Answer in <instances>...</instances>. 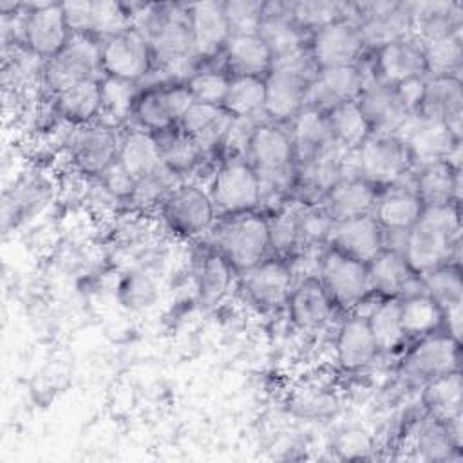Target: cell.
<instances>
[{"label": "cell", "mask_w": 463, "mask_h": 463, "mask_svg": "<svg viewBox=\"0 0 463 463\" xmlns=\"http://www.w3.org/2000/svg\"><path fill=\"white\" fill-rule=\"evenodd\" d=\"M336 309L354 311L369 295L367 262L353 259L331 246L318 253L317 273Z\"/></svg>", "instance_id": "obj_7"}, {"label": "cell", "mask_w": 463, "mask_h": 463, "mask_svg": "<svg viewBox=\"0 0 463 463\" xmlns=\"http://www.w3.org/2000/svg\"><path fill=\"white\" fill-rule=\"evenodd\" d=\"M335 353L338 365L345 371H360L374 362V358L380 354L364 313L349 311V315L340 322L335 340Z\"/></svg>", "instance_id": "obj_27"}, {"label": "cell", "mask_w": 463, "mask_h": 463, "mask_svg": "<svg viewBox=\"0 0 463 463\" xmlns=\"http://www.w3.org/2000/svg\"><path fill=\"white\" fill-rule=\"evenodd\" d=\"M309 52L317 69L360 63L367 51L358 24L349 18H338L309 36Z\"/></svg>", "instance_id": "obj_16"}, {"label": "cell", "mask_w": 463, "mask_h": 463, "mask_svg": "<svg viewBox=\"0 0 463 463\" xmlns=\"http://www.w3.org/2000/svg\"><path fill=\"white\" fill-rule=\"evenodd\" d=\"M412 188L425 208L459 204L461 168L447 159L420 165L412 172Z\"/></svg>", "instance_id": "obj_26"}, {"label": "cell", "mask_w": 463, "mask_h": 463, "mask_svg": "<svg viewBox=\"0 0 463 463\" xmlns=\"http://www.w3.org/2000/svg\"><path fill=\"white\" fill-rule=\"evenodd\" d=\"M369 295L374 298L407 297L423 291L420 277H416L396 248H383L367 262Z\"/></svg>", "instance_id": "obj_23"}, {"label": "cell", "mask_w": 463, "mask_h": 463, "mask_svg": "<svg viewBox=\"0 0 463 463\" xmlns=\"http://www.w3.org/2000/svg\"><path fill=\"white\" fill-rule=\"evenodd\" d=\"M293 143V154H295V165L307 163L333 146H338L333 141L326 112L304 107L302 112L288 125Z\"/></svg>", "instance_id": "obj_35"}, {"label": "cell", "mask_w": 463, "mask_h": 463, "mask_svg": "<svg viewBox=\"0 0 463 463\" xmlns=\"http://www.w3.org/2000/svg\"><path fill=\"white\" fill-rule=\"evenodd\" d=\"M101 76L141 85L154 72L150 42L134 25L105 38L99 43Z\"/></svg>", "instance_id": "obj_8"}, {"label": "cell", "mask_w": 463, "mask_h": 463, "mask_svg": "<svg viewBox=\"0 0 463 463\" xmlns=\"http://www.w3.org/2000/svg\"><path fill=\"white\" fill-rule=\"evenodd\" d=\"M235 269L215 248L208 246L194 268V288L201 306L213 307L224 300L232 289Z\"/></svg>", "instance_id": "obj_36"}, {"label": "cell", "mask_w": 463, "mask_h": 463, "mask_svg": "<svg viewBox=\"0 0 463 463\" xmlns=\"http://www.w3.org/2000/svg\"><path fill=\"white\" fill-rule=\"evenodd\" d=\"M373 83L398 85L411 78L427 76L421 43L414 36L396 40L365 56Z\"/></svg>", "instance_id": "obj_19"}, {"label": "cell", "mask_w": 463, "mask_h": 463, "mask_svg": "<svg viewBox=\"0 0 463 463\" xmlns=\"http://www.w3.org/2000/svg\"><path fill=\"white\" fill-rule=\"evenodd\" d=\"M336 398L335 394H329L326 389H302L295 394L291 405L298 416L309 418V420H322L335 412L336 409Z\"/></svg>", "instance_id": "obj_55"}, {"label": "cell", "mask_w": 463, "mask_h": 463, "mask_svg": "<svg viewBox=\"0 0 463 463\" xmlns=\"http://www.w3.org/2000/svg\"><path fill=\"white\" fill-rule=\"evenodd\" d=\"M118 163L137 181L143 175L152 174L161 165L159 145L154 134L139 128L130 127L128 130L121 132L119 148H118Z\"/></svg>", "instance_id": "obj_40"}, {"label": "cell", "mask_w": 463, "mask_h": 463, "mask_svg": "<svg viewBox=\"0 0 463 463\" xmlns=\"http://www.w3.org/2000/svg\"><path fill=\"white\" fill-rule=\"evenodd\" d=\"M420 402L425 414L438 420H449L463 414L461 369L434 376L421 383Z\"/></svg>", "instance_id": "obj_39"}, {"label": "cell", "mask_w": 463, "mask_h": 463, "mask_svg": "<svg viewBox=\"0 0 463 463\" xmlns=\"http://www.w3.org/2000/svg\"><path fill=\"white\" fill-rule=\"evenodd\" d=\"M288 317L291 324L304 333H315L329 324L335 313V304L329 298L320 279L306 275L297 280L289 291L286 302Z\"/></svg>", "instance_id": "obj_22"}, {"label": "cell", "mask_w": 463, "mask_h": 463, "mask_svg": "<svg viewBox=\"0 0 463 463\" xmlns=\"http://www.w3.org/2000/svg\"><path fill=\"white\" fill-rule=\"evenodd\" d=\"M184 85L194 99V103L203 105H221L224 103L230 76L221 69L215 67H197L186 80Z\"/></svg>", "instance_id": "obj_53"}, {"label": "cell", "mask_w": 463, "mask_h": 463, "mask_svg": "<svg viewBox=\"0 0 463 463\" xmlns=\"http://www.w3.org/2000/svg\"><path fill=\"white\" fill-rule=\"evenodd\" d=\"M459 365L461 342L439 329L414 340L400 362V373L405 380L421 385L434 376L459 371Z\"/></svg>", "instance_id": "obj_14"}, {"label": "cell", "mask_w": 463, "mask_h": 463, "mask_svg": "<svg viewBox=\"0 0 463 463\" xmlns=\"http://www.w3.org/2000/svg\"><path fill=\"white\" fill-rule=\"evenodd\" d=\"M65 128L63 150L72 172L81 179H98L118 159L119 128H112L101 121Z\"/></svg>", "instance_id": "obj_6"}, {"label": "cell", "mask_w": 463, "mask_h": 463, "mask_svg": "<svg viewBox=\"0 0 463 463\" xmlns=\"http://www.w3.org/2000/svg\"><path fill=\"white\" fill-rule=\"evenodd\" d=\"M288 11L291 20L306 33L313 34L320 27L349 16L351 18V2H326V0H304V2H288Z\"/></svg>", "instance_id": "obj_50"}, {"label": "cell", "mask_w": 463, "mask_h": 463, "mask_svg": "<svg viewBox=\"0 0 463 463\" xmlns=\"http://www.w3.org/2000/svg\"><path fill=\"white\" fill-rule=\"evenodd\" d=\"M414 450L418 452V458L430 461L461 458V447L452 441L445 420H438L429 414H425L418 425L414 434Z\"/></svg>", "instance_id": "obj_45"}, {"label": "cell", "mask_w": 463, "mask_h": 463, "mask_svg": "<svg viewBox=\"0 0 463 463\" xmlns=\"http://www.w3.org/2000/svg\"><path fill=\"white\" fill-rule=\"evenodd\" d=\"M313 78L315 74L306 71L275 65L264 78V119L279 125H289L306 107L307 87Z\"/></svg>", "instance_id": "obj_17"}, {"label": "cell", "mask_w": 463, "mask_h": 463, "mask_svg": "<svg viewBox=\"0 0 463 463\" xmlns=\"http://www.w3.org/2000/svg\"><path fill=\"white\" fill-rule=\"evenodd\" d=\"M116 298L123 309L141 313L154 307L157 302L159 284L146 269L132 268L121 275L116 288Z\"/></svg>", "instance_id": "obj_46"}, {"label": "cell", "mask_w": 463, "mask_h": 463, "mask_svg": "<svg viewBox=\"0 0 463 463\" xmlns=\"http://www.w3.org/2000/svg\"><path fill=\"white\" fill-rule=\"evenodd\" d=\"M364 118L373 134H398L411 114L396 94L394 87L383 83H371L356 99Z\"/></svg>", "instance_id": "obj_29"}, {"label": "cell", "mask_w": 463, "mask_h": 463, "mask_svg": "<svg viewBox=\"0 0 463 463\" xmlns=\"http://www.w3.org/2000/svg\"><path fill=\"white\" fill-rule=\"evenodd\" d=\"M266 81L259 76H230L224 110L232 118H262Z\"/></svg>", "instance_id": "obj_43"}, {"label": "cell", "mask_w": 463, "mask_h": 463, "mask_svg": "<svg viewBox=\"0 0 463 463\" xmlns=\"http://www.w3.org/2000/svg\"><path fill=\"white\" fill-rule=\"evenodd\" d=\"M351 18L360 27L367 52L412 36V2H351Z\"/></svg>", "instance_id": "obj_11"}, {"label": "cell", "mask_w": 463, "mask_h": 463, "mask_svg": "<svg viewBox=\"0 0 463 463\" xmlns=\"http://www.w3.org/2000/svg\"><path fill=\"white\" fill-rule=\"evenodd\" d=\"M418 116L445 123L463 137V83L459 76H427Z\"/></svg>", "instance_id": "obj_24"}, {"label": "cell", "mask_w": 463, "mask_h": 463, "mask_svg": "<svg viewBox=\"0 0 463 463\" xmlns=\"http://www.w3.org/2000/svg\"><path fill=\"white\" fill-rule=\"evenodd\" d=\"M181 183L179 177H175L172 172H168L165 166H159L148 175H143L136 181L134 192L130 199L127 201V206L136 212H146V210H157L159 204L166 199V195Z\"/></svg>", "instance_id": "obj_52"}, {"label": "cell", "mask_w": 463, "mask_h": 463, "mask_svg": "<svg viewBox=\"0 0 463 463\" xmlns=\"http://www.w3.org/2000/svg\"><path fill=\"white\" fill-rule=\"evenodd\" d=\"M441 320V307L425 291L402 298V326L405 338L416 340L434 331H439Z\"/></svg>", "instance_id": "obj_44"}, {"label": "cell", "mask_w": 463, "mask_h": 463, "mask_svg": "<svg viewBox=\"0 0 463 463\" xmlns=\"http://www.w3.org/2000/svg\"><path fill=\"white\" fill-rule=\"evenodd\" d=\"M72 33L67 25L63 7L58 2L22 4L20 11V45L36 58L47 61L61 52Z\"/></svg>", "instance_id": "obj_10"}, {"label": "cell", "mask_w": 463, "mask_h": 463, "mask_svg": "<svg viewBox=\"0 0 463 463\" xmlns=\"http://www.w3.org/2000/svg\"><path fill=\"white\" fill-rule=\"evenodd\" d=\"M333 141L342 150L358 148L373 132L356 101L342 103L326 112Z\"/></svg>", "instance_id": "obj_42"}, {"label": "cell", "mask_w": 463, "mask_h": 463, "mask_svg": "<svg viewBox=\"0 0 463 463\" xmlns=\"http://www.w3.org/2000/svg\"><path fill=\"white\" fill-rule=\"evenodd\" d=\"M154 137L159 145L161 165L181 181H186L188 175L195 174L208 157L192 137L179 130V127L156 134Z\"/></svg>", "instance_id": "obj_38"}, {"label": "cell", "mask_w": 463, "mask_h": 463, "mask_svg": "<svg viewBox=\"0 0 463 463\" xmlns=\"http://www.w3.org/2000/svg\"><path fill=\"white\" fill-rule=\"evenodd\" d=\"M257 34L268 43L275 63L304 51L309 43V34L291 20L288 2H264L262 22Z\"/></svg>", "instance_id": "obj_28"}, {"label": "cell", "mask_w": 463, "mask_h": 463, "mask_svg": "<svg viewBox=\"0 0 463 463\" xmlns=\"http://www.w3.org/2000/svg\"><path fill=\"white\" fill-rule=\"evenodd\" d=\"M371 83V72L365 58L354 65L320 69L309 81L306 107L327 112L336 105L356 101Z\"/></svg>", "instance_id": "obj_15"}, {"label": "cell", "mask_w": 463, "mask_h": 463, "mask_svg": "<svg viewBox=\"0 0 463 463\" xmlns=\"http://www.w3.org/2000/svg\"><path fill=\"white\" fill-rule=\"evenodd\" d=\"M98 181L121 203L127 204V201L130 199L134 186H136V179L118 163V159L98 177Z\"/></svg>", "instance_id": "obj_56"}, {"label": "cell", "mask_w": 463, "mask_h": 463, "mask_svg": "<svg viewBox=\"0 0 463 463\" xmlns=\"http://www.w3.org/2000/svg\"><path fill=\"white\" fill-rule=\"evenodd\" d=\"M217 219L255 212L260 206V175L246 157H226L213 170L208 184Z\"/></svg>", "instance_id": "obj_5"}, {"label": "cell", "mask_w": 463, "mask_h": 463, "mask_svg": "<svg viewBox=\"0 0 463 463\" xmlns=\"http://www.w3.org/2000/svg\"><path fill=\"white\" fill-rule=\"evenodd\" d=\"M54 116L63 127H85L101 116V78L78 83L51 98Z\"/></svg>", "instance_id": "obj_31"}, {"label": "cell", "mask_w": 463, "mask_h": 463, "mask_svg": "<svg viewBox=\"0 0 463 463\" xmlns=\"http://www.w3.org/2000/svg\"><path fill=\"white\" fill-rule=\"evenodd\" d=\"M224 13L232 36L255 34L262 22L264 2L257 0H228L224 2Z\"/></svg>", "instance_id": "obj_54"}, {"label": "cell", "mask_w": 463, "mask_h": 463, "mask_svg": "<svg viewBox=\"0 0 463 463\" xmlns=\"http://www.w3.org/2000/svg\"><path fill=\"white\" fill-rule=\"evenodd\" d=\"M298 213L300 203L291 201L282 210L268 215L271 255L289 260L298 253Z\"/></svg>", "instance_id": "obj_51"}, {"label": "cell", "mask_w": 463, "mask_h": 463, "mask_svg": "<svg viewBox=\"0 0 463 463\" xmlns=\"http://www.w3.org/2000/svg\"><path fill=\"white\" fill-rule=\"evenodd\" d=\"M139 85L101 76V116L99 121L119 128L128 118H132L134 101L137 98Z\"/></svg>", "instance_id": "obj_48"}, {"label": "cell", "mask_w": 463, "mask_h": 463, "mask_svg": "<svg viewBox=\"0 0 463 463\" xmlns=\"http://www.w3.org/2000/svg\"><path fill=\"white\" fill-rule=\"evenodd\" d=\"M414 161L407 145L394 134H371L344 156V177H360L380 194L411 183Z\"/></svg>", "instance_id": "obj_2"}, {"label": "cell", "mask_w": 463, "mask_h": 463, "mask_svg": "<svg viewBox=\"0 0 463 463\" xmlns=\"http://www.w3.org/2000/svg\"><path fill=\"white\" fill-rule=\"evenodd\" d=\"M427 76H459L463 69V33L421 43Z\"/></svg>", "instance_id": "obj_47"}, {"label": "cell", "mask_w": 463, "mask_h": 463, "mask_svg": "<svg viewBox=\"0 0 463 463\" xmlns=\"http://www.w3.org/2000/svg\"><path fill=\"white\" fill-rule=\"evenodd\" d=\"M380 192L360 177L340 179L322 199L320 206L333 222L373 213Z\"/></svg>", "instance_id": "obj_34"}, {"label": "cell", "mask_w": 463, "mask_h": 463, "mask_svg": "<svg viewBox=\"0 0 463 463\" xmlns=\"http://www.w3.org/2000/svg\"><path fill=\"white\" fill-rule=\"evenodd\" d=\"M441 331H445L454 340L461 342V331H463V304H456L452 307L443 309V320H441Z\"/></svg>", "instance_id": "obj_57"}, {"label": "cell", "mask_w": 463, "mask_h": 463, "mask_svg": "<svg viewBox=\"0 0 463 463\" xmlns=\"http://www.w3.org/2000/svg\"><path fill=\"white\" fill-rule=\"evenodd\" d=\"M371 333L376 340L378 351L392 353L396 351L407 338L402 326V298L387 297L376 298L371 311L365 315Z\"/></svg>", "instance_id": "obj_41"}, {"label": "cell", "mask_w": 463, "mask_h": 463, "mask_svg": "<svg viewBox=\"0 0 463 463\" xmlns=\"http://www.w3.org/2000/svg\"><path fill=\"white\" fill-rule=\"evenodd\" d=\"M293 284L291 262L275 255H268L259 264L241 273L244 300L259 313H273L286 307Z\"/></svg>", "instance_id": "obj_13"}, {"label": "cell", "mask_w": 463, "mask_h": 463, "mask_svg": "<svg viewBox=\"0 0 463 463\" xmlns=\"http://www.w3.org/2000/svg\"><path fill=\"white\" fill-rule=\"evenodd\" d=\"M210 232H213L212 248L222 253L237 275L271 255L269 221L259 210L219 217Z\"/></svg>", "instance_id": "obj_3"}, {"label": "cell", "mask_w": 463, "mask_h": 463, "mask_svg": "<svg viewBox=\"0 0 463 463\" xmlns=\"http://www.w3.org/2000/svg\"><path fill=\"white\" fill-rule=\"evenodd\" d=\"M186 20L192 31L199 67L204 65V61L222 56L232 38L224 2L210 0L186 4Z\"/></svg>", "instance_id": "obj_21"}, {"label": "cell", "mask_w": 463, "mask_h": 463, "mask_svg": "<svg viewBox=\"0 0 463 463\" xmlns=\"http://www.w3.org/2000/svg\"><path fill=\"white\" fill-rule=\"evenodd\" d=\"M326 246H331L362 262H369L385 248L383 230L373 213L333 222Z\"/></svg>", "instance_id": "obj_25"}, {"label": "cell", "mask_w": 463, "mask_h": 463, "mask_svg": "<svg viewBox=\"0 0 463 463\" xmlns=\"http://www.w3.org/2000/svg\"><path fill=\"white\" fill-rule=\"evenodd\" d=\"M194 99L184 81H157L139 89L134 101V127L150 134H161L179 125Z\"/></svg>", "instance_id": "obj_9"}, {"label": "cell", "mask_w": 463, "mask_h": 463, "mask_svg": "<svg viewBox=\"0 0 463 463\" xmlns=\"http://www.w3.org/2000/svg\"><path fill=\"white\" fill-rule=\"evenodd\" d=\"M412 36L420 43L463 33L461 2H412Z\"/></svg>", "instance_id": "obj_37"}, {"label": "cell", "mask_w": 463, "mask_h": 463, "mask_svg": "<svg viewBox=\"0 0 463 463\" xmlns=\"http://www.w3.org/2000/svg\"><path fill=\"white\" fill-rule=\"evenodd\" d=\"M221 58L222 71L228 76L266 78L275 65L273 52L257 33L232 36Z\"/></svg>", "instance_id": "obj_33"}, {"label": "cell", "mask_w": 463, "mask_h": 463, "mask_svg": "<svg viewBox=\"0 0 463 463\" xmlns=\"http://www.w3.org/2000/svg\"><path fill=\"white\" fill-rule=\"evenodd\" d=\"M459 204L423 208L421 217L405 233L400 248L405 264L416 277L447 262L459 264Z\"/></svg>", "instance_id": "obj_1"}, {"label": "cell", "mask_w": 463, "mask_h": 463, "mask_svg": "<svg viewBox=\"0 0 463 463\" xmlns=\"http://www.w3.org/2000/svg\"><path fill=\"white\" fill-rule=\"evenodd\" d=\"M423 204L418 199L412 181L380 194L373 215L383 233L405 235L421 217Z\"/></svg>", "instance_id": "obj_30"}, {"label": "cell", "mask_w": 463, "mask_h": 463, "mask_svg": "<svg viewBox=\"0 0 463 463\" xmlns=\"http://www.w3.org/2000/svg\"><path fill=\"white\" fill-rule=\"evenodd\" d=\"M246 159L253 165L260 177L293 174L297 165L288 125L262 119L251 134Z\"/></svg>", "instance_id": "obj_18"}, {"label": "cell", "mask_w": 463, "mask_h": 463, "mask_svg": "<svg viewBox=\"0 0 463 463\" xmlns=\"http://www.w3.org/2000/svg\"><path fill=\"white\" fill-rule=\"evenodd\" d=\"M159 221L163 228L175 239H199L208 233L215 221L217 212L208 188L197 181H181L159 204Z\"/></svg>", "instance_id": "obj_4"}, {"label": "cell", "mask_w": 463, "mask_h": 463, "mask_svg": "<svg viewBox=\"0 0 463 463\" xmlns=\"http://www.w3.org/2000/svg\"><path fill=\"white\" fill-rule=\"evenodd\" d=\"M96 78H101L99 43L90 38L72 36L61 52L43 61L42 89L52 98L78 83Z\"/></svg>", "instance_id": "obj_12"}, {"label": "cell", "mask_w": 463, "mask_h": 463, "mask_svg": "<svg viewBox=\"0 0 463 463\" xmlns=\"http://www.w3.org/2000/svg\"><path fill=\"white\" fill-rule=\"evenodd\" d=\"M423 291L443 309L463 304L461 264L447 262L420 277Z\"/></svg>", "instance_id": "obj_49"}, {"label": "cell", "mask_w": 463, "mask_h": 463, "mask_svg": "<svg viewBox=\"0 0 463 463\" xmlns=\"http://www.w3.org/2000/svg\"><path fill=\"white\" fill-rule=\"evenodd\" d=\"M232 119L233 118L221 105L192 103L177 127L210 156L221 152Z\"/></svg>", "instance_id": "obj_32"}, {"label": "cell", "mask_w": 463, "mask_h": 463, "mask_svg": "<svg viewBox=\"0 0 463 463\" xmlns=\"http://www.w3.org/2000/svg\"><path fill=\"white\" fill-rule=\"evenodd\" d=\"M396 136L407 145L414 168L430 161L447 159L456 150H461L463 143V137L454 136L445 123L418 114L411 116Z\"/></svg>", "instance_id": "obj_20"}]
</instances>
